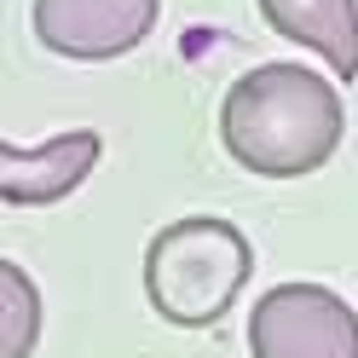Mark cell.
<instances>
[{"label": "cell", "instance_id": "obj_1", "mask_svg": "<svg viewBox=\"0 0 358 358\" xmlns=\"http://www.w3.org/2000/svg\"><path fill=\"white\" fill-rule=\"evenodd\" d=\"M347 133V104L306 64H255L237 76L220 104V139L237 168L255 179H301L318 173Z\"/></svg>", "mask_w": 358, "mask_h": 358}, {"label": "cell", "instance_id": "obj_5", "mask_svg": "<svg viewBox=\"0 0 358 358\" xmlns=\"http://www.w3.org/2000/svg\"><path fill=\"white\" fill-rule=\"evenodd\" d=\"M104 156V139L93 127H70L52 133L47 145H6L0 139V203L12 208H52L64 196H76L93 179Z\"/></svg>", "mask_w": 358, "mask_h": 358}, {"label": "cell", "instance_id": "obj_6", "mask_svg": "<svg viewBox=\"0 0 358 358\" xmlns=\"http://www.w3.org/2000/svg\"><path fill=\"white\" fill-rule=\"evenodd\" d=\"M266 29L318 52L341 81H358V0H255Z\"/></svg>", "mask_w": 358, "mask_h": 358}, {"label": "cell", "instance_id": "obj_4", "mask_svg": "<svg viewBox=\"0 0 358 358\" xmlns=\"http://www.w3.org/2000/svg\"><path fill=\"white\" fill-rule=\"evenodd\" d=\"M156 17H162V0H35L29 24L35 41L58 58L110 64L150 41Z\"/></svg>", "mask_w": 358, "mask_h": 358}, {"label": "cell", "instance_id": "obj_3", "mask_svg": "<svg viewBox=\"0 0 358 358\" xmlns=\"http://www.w3.org/2000/svg\"><path fill=\"white\" fill-rule=\"evenodd\" d=\"M249 358H358V312L324 283H272L249 312Z\"/></svg>", "mask_w": 358, "mask_h": 358}, {"label": "cell", "instance_id": "obj_7", "mask_svg": "<svg viewBox=\"0 0 358 358\" xmlns=\"http://www.w3.org/2000/svg\"><path fill=\"white\" fill-rule=\"evenodd\" d=\"M41 341V289L17 260L0 255V358H29Z\"/></svg>", "mask_w": 358, "mask_h": 358}, {"label": "cell", "instance_id": "obj_2", "mask_svg": "<svg viewBox=\"0 0 358 358\" xmlns=\"http://www.w3.org/2000/svg\"><path fill=\"white\" fill-rule=\"evenodd\" d=\"M249 237L220 214H185L145 243V301L173 329H214L249 289Z\"/></svg>", "mask_w": 358, "mask_h": 358}]
</instances>
